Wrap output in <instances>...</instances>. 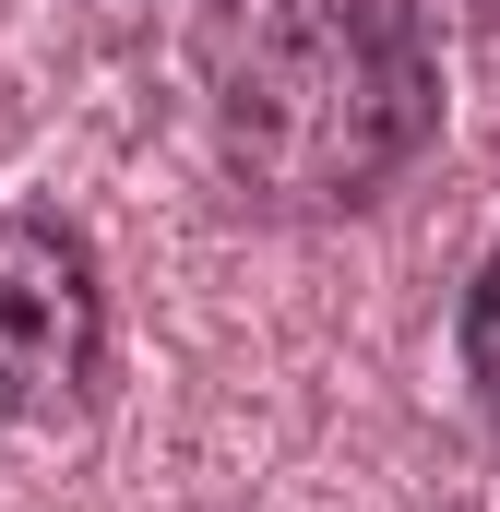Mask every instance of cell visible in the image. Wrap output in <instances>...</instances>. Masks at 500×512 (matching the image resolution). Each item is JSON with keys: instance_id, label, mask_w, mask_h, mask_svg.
<instances>
[{"instance_id": "cell-2", "label": "cell", "mask_w": 500, "mask_h": 512, "mask_svg": "<svg viewBox=\"0 0 500 512\" xmlns=\"http://www.w3.org/2000/svg\"><path fill=\"white\" fill-rule=\"evenodd\" d=\"M108 382V262L72 215L12 203L0 215V417L72 429Z\"/></svg>"}, {"instance_id": "cell-3", "label": "cell", "mask_w": 500, "mask_h": 512, "mask_svg": "<svg viewBox=\"0 0 500 512\" xmlns=\"http://www.w3.org/2000/svg\"><path fill=\"white\" fill-rule=\"evenodd\" d=\"M453 358H465V393H477V417H489V441H500V239L477 251V274H465V322H453Z\"/></svg>"}, {"instance_id": "cell-1", "label": "cell", "mask_w": 500, "mask_h": 512, "mask_svg": "<svg viewBox=\"0 0 500 512\" xmlns=\"http://www.w3.org/2000/svg\"><path fill=\"white\" fill-rule=\"evenodd\" d=\"M215 167L262 215H358L441 143L429 0H191Z\"/></svg>"}]
</instances>
